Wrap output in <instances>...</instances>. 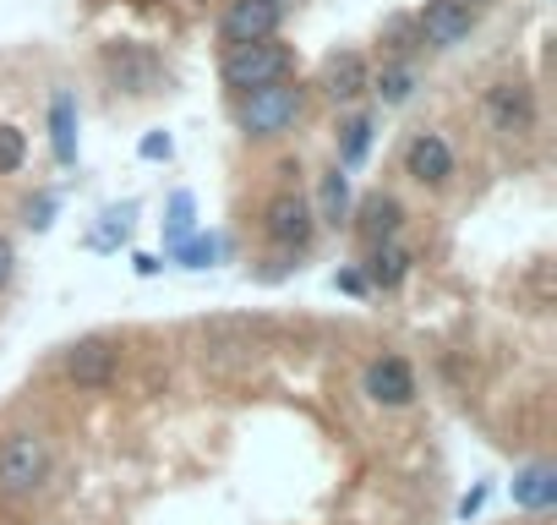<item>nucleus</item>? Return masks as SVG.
<instances>
[{"instance_id": "nucleus-1", "label": "nucleus", "mask_w": 557, "mask_h": 525, "mask_svg": "<svg viewBox=\"0 0 557 525\" xmlns=\"http://www.w3.org/2000/svg\"><path fill=\"white\" fill-rule=\"evenodd\" d=\"M301 105H307V94H301L296 83H268V88L240 94L235 121H240V132H246V137H285V132L296 126Z\"/></svg>"}, {"instance_id": "nucleus-2", "label": "nucleus", "mask_w": 557, "mask_h": 525, "mask_svg": "<svg viewBox=\"0 0 557 525\" xmlns=\"http://www.w3.org/2000/svg\"><path fill=\"white\" fill-rule=\"evenodd\" d=\"M50 438L45 432H12L7 443H0V492L7 498H28L45 487L50 476Z\"/></svg>"}, {"instance_id": "nucleus-3", "label": "nucleus", "mask_w": 557, "mask_h": 525, "mask_svg": "<svg viewBox=\"0 0 557 525\" xmlns=\"http://www.w3.org/2000/svg\"><path fill=\"white\" fill-rule=\"evenodd\" d=\"M224 83L235 94H251V88H268V83H285L290 72V45H278V39H257V45H235L224 56Z\"/></svg>"}, {"instance_id": "nucleus-4", "label": "nucleus", "mask_w": 557, "mask_h": 525, "mask_svg": "<svg viewBox=\"0 0 557 525\" xmlns=\"http://www.w3.org/2000/svg\"><path fill=\"white\" fill-rule=\"evenodd\" d=\"M262 230H268L273 246H307L312 230H318V213H312V203H307L301 192H278V197L262 208Z\"/></svg>"}, {"instance_id": "nucleus-5", "label": "nucleus", "mask_w": 557, "mask_h": 525, "mask_svg": "<svg viewBox=\"0 0 557 525\" xmlns=\"http://www.w3.org/2000/svg\"><path fill=\"white\" fill-rule=\"evenodd\" d=\"M104 72H110V83H115V88H126V94H153V88H159V77H164L159 56H153V50H143V45H110Z\"/></svg>"}, {"instance_id": "nucleus-6", "label": "nucleus", "mask_w": 557, "mask_h": 525, "mask_svg": "<svg viewBox=\"0 0 557 525\" xmlns=\"http://www.w3.org/2000/svg\"><path fill=\"white\" fill-rule=\"evenodd\" d=\"M486 126L503 132V137H519L535 126V94L524 83H497L486 88Z\"/></svg>"}, {"instance_id": "nucleus-7", "label": "nucleus", "mask_w": 557, "mask_h": 525, "mask_svg": "<svg viewBox=\"0 0 557 525\" xmlns=\"http://www.w3.org/2000/svg\"><path fill=\"white\" fill-rule=\"evenodd\" d=\"M278 17H285V12H273L268 0H230V12L219 17V34H224L230 50L235 45H257V39L278 34Z\"/></svg>"}, {"instance_id": "nucleus-8", "label": "nucleus", "mask_w": 557, "mask_h": 525, "mask_svg": "<svg viewBox=\"0 0 557 525\" xmlns=\"http://www.w3.org/2000/svg\"><path fill=\"white\" fill-rule=\"evenodd\" d=\"M475 28V12H470V0H432V7L421 12V39L437 45V50H454L465 45Z\"/></svg>"}, {"instance_id": "nucleus-9", "label": "nucleus", "mask_w": 557, "mask_h": 525, "mask_svg": "<svg viewBox=\"0 0 557 525\" xmlns=\"http://www.w3.org/2000/svg\"><path fill=\"white\" fill-rule=\"evenodd\" d=\"M367 400H372V405H388V411L410 405V400H416V373H410V362H405V356H377V362L367 367Z\"/></svg>"}, {"instance_id": "nucleus-10", "label": "nucleus", "mask_w": 557, "mask_h": 525, "mask_svg": "<svg viewBox=\"0 0 557 525\" xmlns=\"http://www.w3.org/2000/svg\"><path fill=\"white\" fill-rule=\"evenodd\" d=\"M66 378L72 383H83V389H104L110 378H115V345L110 340H77L72 351H66Z\"/></svg>"}, {"instance_id": "nucleus-11", "label": "nucleus", "mask_w": 557, "mask_h": 525, "mask_svg": "<svg viewBox=\"0 0 557 525\" xmlns=\"http://www.w3.org/2000/svg\"><path fill=\"white\" fill-rule=\"evenodd\" d=\"M367 83H372L367 56L339 50V56H329V61H323V94H329L334 105H356V99L367 94Z\"/></svg>"}, {"instance_id": "nucleus-12", "label": "nucleus", "mask_w": 557, "mask_h": 525, "mask_svg": "<svg viewBox=\"0 0 557 525\" xmlns=\"http://www.w3.org/2000/svg\"><path fill=\"white\" fill-rule=\"evenodd\" d=\"M405 170H410L421 186H443V181L454 175V148H448L437 132H421V137H410V148H405Z\"/></svg>"}, {"instance_id": "nucleus-13", "label": "nucleus", "mask_w": 557, "mask_h": 525, "mask_svg": "<svg viewBox=\"0 0 557 525\" xmlns=\"http://www.w3.org/2000/svg\"><path fill=\"white\" fill-rule=\"evenodd\" d=\"M361 235L377 246V241H394L399 235V224H405V208H399V197H388V192H372V197H361Z\"/></svg>"}, {"instance_id": "nucleus-14", "label": "nucleus", "mask_w": 557, "mask_h": 525, "mask_svg": "<svg viewBox=\"0 0 557 525\" xmlns=\"http://www.w3.org/2000/svg\"><path fill=\"white\" fill-rule=\"evenodd\" d=\"M513 503L519 509H552L557 503V471L552 465H524L519 476H513Z\"/></svg>"}, {"instance_id": "nucleus-15", "label": "nucleus", "mask_w": 557, "mask_h": 525, "mask_svg": "<svg viewBox=\"0 0 557 525\" xmlns=\"http://www.w3.org/2000/svg\"><path fill=\"white\" fill-rule=\"evenodd\" d=\"M50 137H55V159L72 164L77 159V99L72 94L50 99Z\"/></svg>"}, {"instance_id": "nucleus-16", "label": "nucleus", "mask_w": 557, "mask_h": 525, "mask_svg": "<svg viewBox=\"0 0 557 525\" xmlns=\"http://www.w3.org/2000/svg\"><path fill=\"white\" fill-rule=\"evenodd\" d=\"M405 274H410V252H405V246H394V241H377V252H372V285L394 291Z\"/></svg>"}, {"instance_id": "nucleus-17", "label": "nucleus", "mask_w": 557, "mask_h": 525, "mask_svg": "<svg viewBox=\"0 0 557 525\" xmlns=\"http://www.w3.org/2000/svg\"><path fill=\"white\" fill-rule=\"evenodd\" d=\"M323 224H339L345 213H350V181L339 175V164L323 175V192H318V208H312Z\"/></svg>"}, {"instance_id": "nucleus-18", "label": "nucleus", "mask_w": 557, "mask_h": 525, "mask_svg": "<svg viewBox=\"0 0 557 525\" xmlns=\"http://www.w3.org/2000/svg\"><path fill=\"white\" fill-rule=\"evenodd\" d=\"M372 115H356V121H345V132H339V164L350 170V164H361L367 159V148H372Z\"/></svg>"}, {"instance_id": "nucleus-19", "label": "nucleus", "mask_w": 557, "mask_h": 525, "mask_svg": "<svg viewBox=\"0 0 557 525\" xmlns=\"http://www.w3.org/2000/svg\"><path fill=\"white\" fill-rule=\"evenodd\" d=\"M367 88H377V99H383V105H405V99L416 94V72H410V66L399 61V66H388V72H377V77H372Z\"/></svg>"}, {"instance_id": "nucleus-20", "label": "nucleus", "mask_w": 557, "mask_h": 525, "mask_svg": "<svg viewBox=\"0 0 557 525\" xmlns=\"http://www.w3.org/2000/svg\"><path fill=\"white\" fill-rule=\"evenodd\" d=\"M191 219H197V203H191V192H175V197H170V213H164V235L181 246V241L191 235Z\"/></svg>"}, {"instance_id": "nucleus-21", "label": "nucleus", "mask_w": 557, "mask_h": 525, "mask_svg": "<svg viewBox=\"0 0 557 525\" xmlns=\"http://www.w3.org/2000/svg\"><path fill=\"white\" fill-rule=\"evenodd\" d=\"M23 159H28V137L17 126H0V175L23 170Z\"/></svg>"}, {"instance_id": "nucleus-22", "label": "nucleus", "mask_w": 557, "mask_h": 525, "mask_svg": "<svg viewBox=\"0 0 557 525\" xmlns=\"http://www.w3.org/2000/svg\"><path fill=\"white\" fill-rule=\"evenodd\" d=\"M175 257L186 262V269H208V262L219 257V241H213V235H191V241L175 246Z\"/></svg>"}, {"instance_id": "nucleus-23", "label": "nucleus", "mask_w": 557, "mask_h": 525, "mask_svg": "<svg viewBox=\"0 0 557 525\" xmlns=\"http://www.w3.org/2000/svg\"><path fill=\"white\" fill-rule=\"evenodd\" d=\"M104 219H110V224L94 235V246H110L115 235H126V230H132V208H115V213H104Z\"/></svg>"}, {"instance_id": "nucleus-24", "label": "nucleus", "mask_w": 557, "mask_h": 525, "mask_svg": "<svg viewBox=\"0 0 557 525\" xmlns=\"http://www.w3.org/2000/svg\"><path fill=\"white\" fill-rule=\"evenodd\" d=\"M143 159H170V137L164 132H148L143 137Z\"/></svg>"}, {"instance_id": "nucleus-25", "label": "nucleus", "mask_w": 557, "mask_h": 525, "mask_svg": "<svg viewBox=\"0 0 557 525\" xmlns=\"http://www.w3.org/2000/svg\"><path fill=\"white\" fill-rule=\"evenodd\" d=\"M12 262H17L12 257V241H0V291H7V280H12Z\"/></svg>"}, {"instance_id": "nucleus-26", "label": "nucleus", "mask_w": 557, "mask_h": 525, "mask_svg": "<svg viewBox=\"0 0 557 525\" xmlns=\"http://www.w3.org/2000/svg\"><path fill=\"white\" fill-rule=\"evenodd\" d=\"M268 7H273V12H290V7H296V0H268Z\"/></svg>"}]
</instances>
